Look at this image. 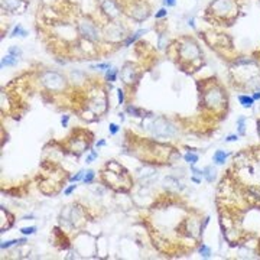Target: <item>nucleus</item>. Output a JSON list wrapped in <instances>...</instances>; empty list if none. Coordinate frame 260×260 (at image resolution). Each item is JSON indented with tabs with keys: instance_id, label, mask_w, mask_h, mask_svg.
Segmentation results:
<instances>
[{
	"instance_id": "4be33fe9",
	"label": "nucleus",
	"mask_w": 260,
	"mask_h": 260,
	"mask_svg": "<svg viewBox=\"0 0 260 260\" xmlns=\"http://www.w3.org/2000/svg\"><path fill=\"white\" fill-rule=\"evenodd\" d=\"M116 75H117V70H110V71L107 72V78H109V81H114L116 80Z\"/></svg>"
},
{
	"instance_id": "9d476101",
	"label": "nucleus",
	"mask_w": 260,
	"mask_h": 260,
	"mask_svg": "<svg viewBox=\"0 0 260 260\" xmlns=\"http://www.w3.org/2000/svg\"><path fill=\"white\" fill-rule=\"evenodd\" d=\"M133 74H134V70H133L132 66H126L123 71H122V77H123L124 82H127V84H132L133 80H134V77H133Z\"/></svg>"
},
{
	"instance_id": "c85d7f7f",
	"label": "nucleus",
	"mask_w": 260,
	"mask_h": 260,
	"mask_svg": "<svg viewBox=\"0 0 260 260\" xmlns=\"http://www.w3.org/2000/svg\"><path fill=\"white\" fill-rule=\"evenodd\" d=\"M127 111L129 113H132V114H136V116H140V111H139L137 109H134V107H132V106L127 107Z\"/></svg>"
},
{
	"instance_id": "b1692460",
	"label": "nucleus",
	"mask_w": 260,
	"mask_h": 260,
	"mask_svg": "<svg viewBox=\"0 0 260 260\" xmlns=\"http://www.w3.org/2000/svg\"><path fill=\"white\" fill-rule=\"evenodd\" d=\"M20 231L23 233V234H33V233L36 231V227H25V228H22Z\"/></svg>"
},
{
	"instance_id": "f03ea898",
	"label": "nucleus",
	"mask_w": 260,
	"mask_h": 260,
	"mask_svg": "<svg viewBox=\"0 0 260 260\" xmlns=\"http://www.w3.org/2000/svg\"><path fill=\"white\" fill-rule=\"evenodd\" d=\"M41 80H42V84L51 91H59V90H62L64 85H65L64 77L59 75L58 72H54V71L45 72Z\"/></svg>"
},
{
	"instance_id": "aec40b11",
	"label": "nucleus",
	"mask_w": 260,
	"mask_h": 260,
	"mask_svg": "<svg viewBox=\"0 0 260 260\" xmlns=\"http://www.w3.org/2000/svg\"><path fill=\"white\" fill-rule=\"evenodd\" d=\"M94 176H95L94 170H88V172H87V175H85V178H84V182H85V184H90L91 181L94 179Z\"/></svg>"
},
{
	"instance_id": "a211bd4d",
	"label": "nucleus",
	"mask_w": 260,
	"mask_h": 260,
	"mask_svg": "<svg viewBox=\"0 0 260 260\" xmlns=\"http://www.w3.org/2000/svg\"><path fill=\"white\" fill-rule=\"evenodd\" d=\"M145 32H146V30H143V29H142V30H139V32H137V33H134V36H130V38H129L127 41H126V45H127V46H129V45H130V43H132V42H134L136 39H139V38H140V36H142V33H145Z\"/></svg>"
},
{
	"instance_id": "e433bc0d",
	"label": "nucleus",
	"mask_w": 260,
	"mask_h": 260,
	"mask_svg": "<svg viewBox=\"0 0 260 260\" xmlns=\"http://www.w3.org/2000/svg\"><path fill=\"white\" fill-rule=\"evenodd\" d=\"M104 145H106V142H104V140H100V142L97 143V146H104Z\"/></svg>"
},
{
	"instance_id": "2f4dec72",
	"label": "nucleus",
	"mask_w": 260,
	"mask_h": 260,
	"mask_svg": "<svg viewBox=\"0 0 260 260\" xmlns=\"http://www.w3.org/2000/svg\"><path fill=\"white\" fill-rule=\"evenodd\" d=\"M68 120H70V116H64V117H62L61 123H62V126H64V127H66V124H68Z\"/></svg>"
},
{
	"instance_id": "cd10ccee",
	"label": "nucleus",
	"mask_w": 260,
	"mask_h": 260,
	"mask_svg": "<svg viewBox=\"0 0 260 260\" xmlns=\"http://www.w3.org/2000/svg\"><path fill=\"white\" fill-rule=\"evenodd\" d=\"M117 132H118V126H117V124H114V123L110 124V133H111V134H116Z\"/></svg>"
},
{
	"instance_id": "20e7f679",
	"label": "nucleus",
	"mask_w": 260,
	"mask_h": 260,
	"mask_svg": "<svg viewBox=\"0 0 260 260\" xmlns=\"http://www.w3.org/2000/svg\"><path fill=\"white\" fill-rule=\"evenodd\" d=\"M78 29H80V33L84 38L90 39V41H97L98 39V30L95 28V25L91 23L90 20H81L78 23Z\"/></svg>"
},
{
	"instance_id": "c756f323",
	"label": "nucleus",
	"mask_w": 260,
	"mask_h": 260,
	"mask_svg": "<svg viewBox=\"0 0 260 260\" xmlns=\"http://www.w3.org/2000/svg\"><path fill=\"white\" fill-rule=\"evenodd\" d=\"M95 158H97V152H91V155L87 158V163H90L91 161H94Z\"/></svg>"
},
{
	"instance_id": "6e6552de",
	"label": "nucleus",
	"mask_w": 260,
	"mask_h": 260,
	"mask_svg": "<svg viewBox=\"0 0 260 260\" xmlns=\"http://www.w3.org/2000/svg\"><path fill=\"white\" fill-rule=\"evenodd\" d=\"M3 7L10 12H18L23 6H22V0H3Z\"/></svg>"
},
{
	"instance_id": "39448f33",
	"label": "nucleus",
	"mask_w": 260,
	"mask_h": 260,
	"mask_svg": "<svg viewBox=\"0 0 260 260\" xmlns=\"http://www.w3.org/2000/svg\"><path fill=\"white\" fill-rule=\"evenodd\" d=\"M179 52H181V57L184 58V59H188V61H192V59L199 57L198 46H197L194 42H191V41H185V42L181 45Z\"/></svg>"
},
{
	"instance_id": "dca6fc26",
	"label": "nucleus",
	"mask_w": 260,
	"mask_h": 260,
	"mask_svg": "<svg viewBox=\"0 0 260 260\" xmlns=\"http://www.w3.org/2000/svg\"><path fill=\"white\" fill-rule=\"evenodd\" d=\"M185 161L188 162V163H191V165H194V163H197L198 162V155H195V153H191V152H188V153H185Z\"/></svg>"
},
{
	"instance_id": "4c0bfd02",
	"label": "nucleus",
	"mask_w": 260,
	"mask_h": 260,
	"mask_svg": "<svg viewBox=\"0 0 260 260\" xmlns=\"http://www.w3.org/2000/svg\"><path fill=\"white\" fill-rule=\"evenodd\" d=\"M259 134H260V123H259Z\"/></svg>"
},
{
	"instance_id": "c9c22d12",
	"label": "nucleus",
	"mask_w": 260,
	"mask_h": 260,
	"mask_svg": "<svg viewBox=\"0 0 260 260\" xmlns=\"http://www.w3.org/2000/svg\"><path fill=\"white\" fill-rule=\"evenodd\" d=\"M253 98H254V100H259L260 98V91H257V93L253 95Z\"/></svg>"
},
{
	"instance_id": "5701e85b",
	"label": "nucleus",
	"mask_w": 260,
	"mask_h": 260,
	"mask_svg": "<svg viewBox=\"0 0 260 260\" xmlns=\"http://www.w3.org/2000/svg\"><path fill=\"white\" fill-rule=\"evenodd\" d=\"M82 175H84V170H80L77 175H74L71 178V182H78V181H81L82 179Z\"/></svg>"
},
{
	"instance_id": "473e14b6",
	"label": "nucleus",
	"mask_w": 260,
	"mask_h": 260,
	"mask_svg": "<svg viewBox=\"0 0 260 260\" xmlns=\"http://www.w3.org/2000/svg\"><path fill=\"white\" fill-rule=\"evenodd\" d=\"M237 139H238V137H237L236 134H231V136H228L227 139H226V140H227V142H236Z\"/></svg>"
},
{
	"instance_id": "4468645a",
	"label": "nucleus",
	"mask_w": 260,
	"mask_h": 260,
	"mask_svg": "<svg viewBox=\"0 0 260 260\" xmlns=\"http://www.w3.org/2000/svg\"><path fill=\"white\" fill-rule=\"evenodd\" d=\"M202 176L208 182H213V181L215 179V170H214L213 168H205V169L202 170Z\"/></svg>"
},
{
	"instance_id": "6ab92c4d",
	"label": "nucleus",
	"mask_w": 260,
	"mask_h": 260,
	"mask_svg": "<svg viewBox=\"0 0 260 260\" xmlns=\"http://www.w3.org/2000/svg\"><path fill=\"white\" fill-rule=\"evenodd\" d=\"M14 243H25V238H22V240H10V241H3V243H2V249H7V247L13 246Z\"/></svg>"
},
{
	"instance_id": "7c9ffc66",
	"label": "nucleus",
	"mask_w": 260,
	"mask_h": 260,
	"mask_svg": "<svg viewBox=\"0 0 260 260\" xmlns=\"http://www.w3.org/2000/svg\"><path fill=\"white\" fill-rule=\"evenodd\" d=\"M166 13H168V12H166V9H161L159 12H158V13H156V18H163Z\"/></svg>"
},
{
	"instance_id": "393cba45",
	"label": "nucleus",
	"mask_w": 260,
	"mask_h": 260,
	"mask_svg": "<svg viewBox=\"0 0 260 260\" xmlns=\"http://www.w3.org/2000/svg\"><path fill=\"white\" fill-rule=\"evenodd\" d=\"M9 54H12V55H14V57H18V55H20V54H22V51H20L18 46H12L9 49Z\"/></svg>"
},
{
	"instance_id": "f257e3e1",
	"label": "nucleus",
	"mask_w": 260,
	"mask_h": 260,
	"mask_svg": "<svg viewBox=\"0 0 260 260\" xmlns=\"http://www.w3.org/2000/svg\"><path fill=\"white\" fill-rule=\"evenodd\" d=\"M149 129L156 137H168L169 139V137L175 136L176 133V129L174 127V124H170L165 118H155L150 123Z\"/></svg>"
},
{
	"instance_id": "0eeeda50",
	"label": "nucleus",
	"mask_w": 260,
	"mask_h": 260,
	"mask_svg": "<svg viewBox=\"0 0 260 260\" xmlns=\"http://www.w3.org/2000/svg\"><path fill=\"white\" fill-rule=\"evenodd\" d=\"M101 7H103L104 13L107 14L109 18H116V16H118V7L117 5L114 3V0H103V3H101Z\"/></svg>"
},
{
	"instance_id": "412c9836",
	"label": "nucleus",
	"mask_w": 260,
	"mask_h": 260,
	"mask_svg": "<svg viewBox=\"0 0 260 260\" xmlns=\"http://www.w3.org/2000/svg\"><path fill=\"white\" fill-rule=\"evenodd\" d=\"M199 253H201L204 257H210V254H211V250H210L207 246H201V249H199Z\"/></svg>"
},
{
	"instance_id": "f704fd0d",
	"label": "nucleus",
	"mask_w": 260,
	"mask_h": 260,
	"mask_svg": "<svg viewBox=\"0 0 260 260\" xmlns=\"http://www.w3.org/2000/svg\"><path fill=\"white\" fill-rule=\"evenodd\" d=\"M163 2H165V5L170 6V7H172V6H175V5H176V2H175V0H163Z\"/></svg>"
},
{
	"instance_id": "a878e982",
	"label": "nucleus",
	"mask_w": 260,
	"mask_h": 260,
	"mask_svg": "<svg viewBox=\"0 0 260 260\" xmlns=\"http://www.w3.org/2000/svg\"><path fill=\"white\" fill-rule=\"evenodd\" d=\"M91 68H98V70H106V68H110V64H97V65H91Z\"/></svg>"
},
{
	"instance_id": "f3484780",
	"label": "nucleus",
	"mask_w": 260,
	"mask_h": 260,
	"mask_svg": "<svg viewBox=\"0 0 260 260\" xmlns=\"http://www.w3.org/2000/svg\"><path fill=\"white\" fill-rule=\"evenodd\" d=\"M18 35H19V36H26V35H28V32H26L25 29H22V26H20V25H18V26H16V28L12 30V36H18Z\"/></svg>"
},
{
	"instance_id": "1a4fd4ad",
	"label": "nucleus",
	"mask_w": 260,
	"mask_h": 260,
	"mask_svg": "<svg viewBox=\"0 0 260 260\" xmlns=\"http://www.w3.org/2000/svg\"><path fill=\"white\" fill-rule=\"evenodd\" d=\"M147 12H146V7H143V6H134L132 9V16L134 19L137 20H143L147 18Z\"/></svg>"
},
{
	"instance_id": "f8f14e48",
	"label": "nucleus",
	"mask_w": 260,
	"mask_h": 260,
	"mask_svg": "<svg viewBox=\"0 0 260 260\" xmlns=\"http://www.w3.org/2000/svg\"><path fill=\"white\" fill-rule=\"evenodd\" d=\"M227 156H228V153H226V152L217 150V152H215V155H214V162H215V163H218V165H221V163H224V162H226Z\"/></svg>"
},
{
	"instance_id": "bb28decb",
	"label": "nucleus",
	"mask_w": 260,
	"mask_h": 260,
	"mask_svg": "<svg viewBox=\"0 0 260 260\" xmlns=\"http://www.w3.org/2000/svg\"><path fill=\"white\" fill-rule=\"evenodd\" d=\"M117 93H118V94H117L118 95V103L122 104L124 101V93H123V90H122V88H118Z\"/></svg>"
},
{
	"instance_id": "7ed1b4c3",
	"label": "nucleus",
	"mask_w": 260,
	"mask_h": 260,
	"mask_svg": "<svg viewBox=\"0 0 260 260\" xmlns=\"http://www.w3.org/2000/svg\"><path fill=\"white\" fill-rule=\"evenodd\" d=\"M204 101L207 104V107H211V109H218L222 106V101H224V94L220 88H210V90L205 93L204 95Z\"/></svg>"
},
{
	"instance_id": "423d86ee",
	"label": "nucleus",
	"mask_w": 260,
	"mask_h": 260,
	"mask_svg": "<svg viewBox=\"0 0 260 260\" xmlns=\"http://www.w3.org/2000/svg\"><path fill=\"white\" fill-rule=\"evenodd\" d=\"M233 9H234L233 0H217L213 5V10L220 16H228Z\"/></svg>"
},
{
	"instance_id": "9b49d317",
	"label": "nucleus",
	"mask_w": 260,
	"mask_h": 260,
	"mask_svg": "<svg viewBox=\"0 0 260 260\" xmlns=\"http://www.w3.org/2000/svg\"><path fill=\"white\" fill-rule=\"evenodd\" d=\"M16 62H18V57H14V55H12V54H7V55L3 57V59H2V66L16 65Z\"/></svg>"
},
{
	"instance_id": "2eb2a0df",
	"label": "nucleus",
	"mask_w": 260,
	"mask_h": 260,
	"mask_svg": "<svg viewBox=\"0 0 260 260\" xmlns=\"http://www.w3.org/2000/svg\"><path fill=\"white\" fill-rule=\"evenodd\" d=\"M244 122H246V117H244V116H240L238 120H237V127H238V133H240V134H244V133H246Z\"/></svg>"
},
{
	"instance_id": "72a5a7b5",
	"label": "nucleus",
	"mask_w": 260,
	"mask_h": 260,
	"mask_svg": "<svg viewBox=\"0 0 260 260\" xmlns=\"http://www.w3.org/2000/svg\"><path fill=\"white\" fill-rule=\"evenodd\" d=\"M74 189H75V185H71L70 188H66V189H65V195H70V194L72 192V191H74Z\"/></svg>"
},
{
	"instance_id": "ddd939ff",
	"label": "nucleus",
	"mask_w": 260,
	"mask_h": 260,
	"mask_svg": "<svg viewBox=\"0 0 260 260\" xmlns=\"http://www.w3.org/2000/svg\"><path fill=\"white\" fill-rule=\"evenodd\" d=\"M238 100H240L241 106H243V107H246V109L251 107V106H253V101H254V98H253V97H250V95H240V97H238Z\"/></svg>"
}]
</instances>
